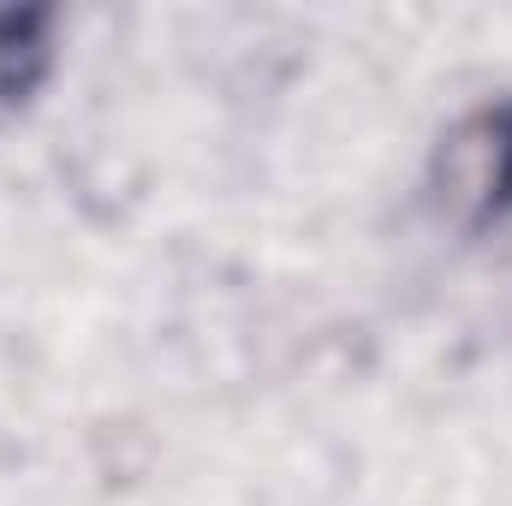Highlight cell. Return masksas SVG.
Wrapping results in <instances>:
<instances>
[{"label":"cell","instance_id":"6da1fadb","mask_svg":"<svg viewBox=\"0 0 512 506\" xmlns=\"http://www.w3.org/2000/svg\"><path fill=\"white\" fill-rule=\"evenodd\" d=\"M429 191L441 215L483 239L512 221V102H489L441 137L429 161Z\"/></svg>","mask_w":512,"mask_h":506},{"label":"cell","instance_id":"7a4b0ae2","mask_svg":"<svg viewBox=\"0 0 512 506\" xmlns=\"http://www.w3.org/2000/svg\"><path fill=\"white\" fill-rule=\"evenodd\" d=\"M48 12H0V108H18L36 96V84L54 66Z\"/></svg>","mask_w":512,"mask_h":506}]
</instances>
